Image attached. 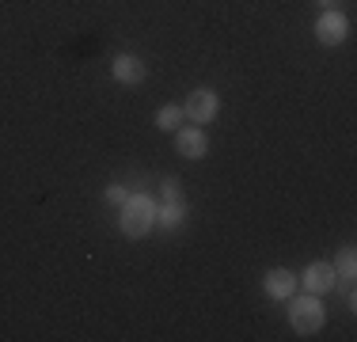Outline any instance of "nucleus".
Here are the masks:
<instances>
[{
    "instance_id": "6e6552de",
    "label": "nucleus",
    "mask_w": 357,
    "mask_h": 342,
    "mask_svg": "<svg viewBox=\"0 0 357 342\" xmlns=\"http://www.w3.org/2000/svg\"><path fill=\"white\" fill-rule=\"evenodd\" d=\"M301 289V281H296V274L289 267H274L262 274V293L270 297V301H289V297Z\"/></svg>"
},
{
    "instance_id": "f257e3e1",
    "label": "nucleus",
    "mask_w": 357,
    "mask_h": 342,
    "mask_svg": "<svg viewBox=\"0 0 357 342\" xmlns=\"http://www.w3.org/2000/svg\"><path fill=\"white\" fill-rule=\"evenodd\" d=\"M156 198L152 194H144V191H137V194H130L122 205H118V232H122L126 239H144L156 228Z\"/></svg>"
},
{
    "instance_id": "7ed1b4c3",
    "label": "nucleus",
    "mask_w": 357,
    "mask_h": 342,
    "mask_svg": "<svg viewBox=\"0 0 357 342\" xmlns=\"http://www.w3.org/2000/svg\"><path fill=\"white\" fill-rule=\"evenodd\" d=\"M183 114H186V122H194V126L217 122V114H220V96H217L213 88H194L190 96H186V103H183Z\"/></svg>"
},
{
    "instance_id": "9b49d317",
    "label": "nucleus",
    "mask_w": 357,
    "mask_h": 342,
    "mask_svg": "<svg viewBox=\"0 0 357 342\" xmlns=\"http://www.w3.org/2000/svg\"><path fill=\"white\" fill-rule=\"evenodd\" d=\"M335 274H338V281H354L357 278V251L354 247H342V251L335 255Z\"/></svg>"
},
{
    "instance_id": "0eeeda50",
    "label": "nucleus",
    "mask_w": 357,
    "mask_h": 342,
    "mask_svg": "<svg viewBox=\"0 0 357 342\" xmlns=\"http://www.w3.org/2000/svg\"><path fill=\"white\" fill-rule=\"evenodd\" d=\"M110 76H114L122 88H137V84H144V76H149V65H144L137 54H114Z\"/></svg>"
},
{
    "instance_id": "423d86ee",
    "label": "nucleus",
    "mask_w": 357,
    "mask_h": 342,
    "mask_svg": "<svg viewBox=\"0 0 357 342\" xmlns=\"http://www.w3.org/2000/svg\"><path fill=\"white\" fill-rule=\"evenodd\" d=\"M175 149L183 160H202L209 152V133L206 126H178L175 130Z\"/></svg>"
},
{
    "instance_id": "ddd939ff",
    "label": "nucleus",
    "mask_w": 357,
    "mask_h": 342,
    "mask_svg": "<svg viewBox=\"0 0 357 342\" xmlns=\"http://www.w3.org/2000/svg\"><path fill=\"white\" fill-rule=\"evenodd\" d=\"M126 198H130V191H126L122 183H107V186H103V202H107V205H122Z\"/></svg>"
},
{
    "instance_id": "f8f14e48",
    "label": "nucleus",
    "mask_w": 357,
    "mask_h": 342,
    "mask_svg": "<svg viewBox=\"0 0 357 342\" xmlns=\"http://www.w3.org/2000/svg\"><path fill=\"white\" fill-rule=\"evenodd\" d=\"M178 198H183V186H178V179H175V175L160 179V202H178Z\"/></svg>"
},
{
    "instance_id": "4468645a",
    "label": "nucleus",
    "mask_w": 357,
    "mask_h": 342,
    "mask_svg": "<svg viewBox=\"0 0 357 342\" xmlns=\"http://www.w3.org/2000/svg\"><path fill=\"white\" fill-rule=\"evenodd\" d=\"M316 4L323 8V12H327V8H335V0H316Z\"/></svg>"
},
{
    "instance_id": "1a4fd4ad",
    "label": "nucleus",
    "mask_w": 357,
    "mask_h": 342,
    "mask_svg": "<svg viewBox=\"0 0 357 342\" xmlns=\"http://www.w3.org/2000/svg\"><path fill=\"white\" fill-rule=\"evenodd\" d=\"M183 225H186V198L156 205V228L160 232H178Z\"/></svg>"
},
{
    "instance_id": "39448f33",
    "label": "nucleus",
    "mask_w": 357,
    "mask_h": 342,
    "mask_svg": "<svg viewBox=\"0 0 357 342\" xmlns=\"http://www.w3.org/2000/svg\"><path fill=\"white\" fill-rule=\"evenodd\" d=\"M316 42L319 46H342L346 38H350V20H346L342 12H338V8H327V12H319V20H316Z\"/></svg>"
},
{
    "instance_id": "20e7f679",
    "label": "nucleus",
    "mask_w": 357,
    "mask_h": 342,
    "mask_svg": "<svg viewBox=\"0 0 357 342\" xmlns=\"http://www.w3.org/2000/svg\"><path fill=\"white\" fill-rule=\"evenodd\" d=\"M296 281L304 285V293H316V297H327L338 289V274H335V262L327 259H316L304 267V274H296Z\"/></svg>"
},
{
    "instance_id": "9d476101",
    "label": "nucleus",
    "mask_w": 357,
    "mask_h": 342,
    "mask_svg": "<svg viewBox=\"0 0 357 342\" xmlns=\"http://www.w3.org/2000/svg\"><path fill=\"white\" fill-rule=\"evenodd\" d=\"M183 103H164V107L156 110V130H164V133H175L178 126H183Z\"/></svg>"
},
{
    "instance_id": "f03ea898",
    "label": "nucleus",
    "mask_w": 357,
    "mask_h": 342,
    "mask_svg": "<svg viewBox=\"0 0 357 342\" xmlns=\"http://www.w3.org/2000/svg\"><path fill=\"white\" fill-rule=\"evenodd\" d=\"M289 327L296 331V335H319L323 323H327V308H323V301L316 293H293L289 297Z\"/></svg>"
}]
</instances>
